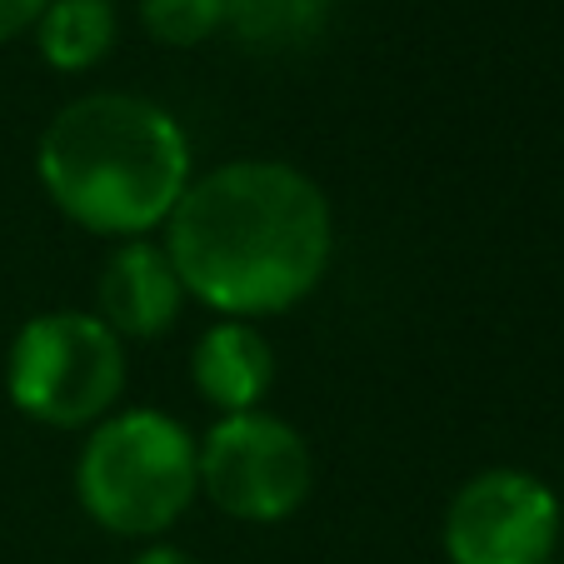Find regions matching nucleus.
Wrapping results in <instances>:
<instances>
[{"label": "nucleus", "mask_w": 564, "mask_h": 564, "mask_svg": "<svg viewBox=\"0 0 564 564\" xmlns=\"http://www.w3.org/2000/svg\"><path fill=\"white\" fill-rule=\"evenodd\" d=\"M564 534V505L550 479L520 465L469 475L445 505L440 544L449 564H550Z\"/></svg>", "instance_id": "423d86ee"}, {"label": "nucleus", "mask_w": 564, "mask_h": 564, "mask_svg": "<svg viewBox=\"0 0 564 564\" xmlns=\"http://www.w3.org/2000/svg\"><path fill=\"white\" fill-rule=\"evenodd\" d=\"M140 31L165 51H195L225 31V0H140Z\"/></svg>", "instance_id": "9b49d317"}, {"label": "nucleus", "mask_w": 564, "mask_h": 564, "mask_svg": "<svg viewBox=\"0 0 564 564\" xmlns=\"http://www.w3.org/2000/svg\"><path fill=\"white\" fill-rule=\"evenodd\" d=\"M35 181L70 225L100 240H140L165 230L191 191V135L160 100L90 90L45 120Z\"/></svg>", "instance_id": "f03ea898"}, {"label": "nucleus", "mask_w": 564, "mask_h": 564, "mask_svg": "<svg viewBox=\"0 0 564 564\" xmlns=\"http://www.w3.org/2000/svg\"><path fill=\"white\" fill-rule=\"evenodd\" d=\"M130 380L126 340L96 310H41L6 350V394L45 430H90L120 410Z\"/></svg>", "instance_id": "20e7f679"}, {"label": "nucleus", "mask_w": 564, "mask_h": 564, "mask_svg": "<svg viewBox=\"0 0 564 564\" xmlns=\"http://www.w3.org/2000/svg\"><path fill=\"white\" fill-rule=\"evenodd\" d=\"M185 285L155 235L116 240L96 280V315L120 340H160L185 310Z\"/></svg>", "instance_id": "0eeeda50"}, {"label": "nucleus", "mask_w": 564, "mask_h": 564, "mask_svg": "<svg viewBox=\"0 0 564 564\" xmlns=\"http://www.w3.org/2000/svg\"><path fill=\"white\" fill-rule=\"evenodd\" d=\"M315 490L310 440L270 410L220 415L200 435V495L240 524H280Z\"/></svg>", "instance_id": "39448f33"}, {"label": "nucleus", "mask_w": 564, "mask_h": 564, "mask_svg": "<svg viewBox=\"0 0 564 564\" xmlns=\"http://www.w3.org/2000/svg\"><path fill=\"white\" fill-rule=\"evenodd\" d=\"M75 500L106 534L165 540L200 500V435L150 405L110 410L80 445Z\"/></svg>", "instance_id": "7ed1b4c3"}, {"label": "nucleus", "mask_w": 564, "mask_h": 564, "mask_svg": "<svg viewBox=\"0 0 564 564\" xmlns=\"http://www.w3.org/2000/svg\"><path fill=\"white\" fill-rule=\"evenodd\" d=\"M160 246L205 310L270 319L319 290L335 256V210L315 175L290 160H220L191 181Z\"/></svg>", "instance_id": "f257e3e1"}, {"label": "nucleus", "mask_w": 564, "mask_h": 564, "mask_svg": "<svg viewBox=\"0 0 564 564\" xmlns=\"http://www.w3.org/2000/svg\"><path fill=\"white\" fill-rule=\"evenodd\" d=\"M330 21V0H225V31L256 55L305 51Z\"/></svg>", "instance_id": "9d476101"}, {"label": "nucleus", "mask_w": 564, "mask_h": 564, "mask_svg": "<svg viewBox=\"0 0 564 564\" xmlns=\"http://www.w3.org/2000/svg\"><path fill=\"white\" fill-rule=\"evenodd\" d=\"M120 35L116 0H51L45 15L35 21V51L51 70L80 75L96 70Z\"/></svg>", "instance_id": "1a4fd4ad"}, {"label": "nucleus", "mask_w": 564, "mask_h": 564, "mask_svg": "<svg viewBox=\"0 0 564 564\" xmlns=\"http://www.w3.org/2000/svg\"><path fill=\"white\" fill-rule=\"evenodd\" d=\"M45 6H51V0H0V45L25 35V31H35Z\"/></svg>", "instance_id": "f8f14e48"}, {"label": "nucleus", "mask_w": 564, "mask_h": 564, "mask_svg": "<svg viewBox=\"0 0 564 564\" xmlns=\"http://www.w3.org/2000/svg\"><path fill=\"white\" fill-rule=\"evenodd\" d=\"M130 564H200V560H195L191 550H181V544H171V540H150Z\"/></svg>", "instance_id": "ddd939ff"}, {"label": "nucleus", "mask_w": 564, "mask_h": 564, "mask_svg": "<svg viewBox=\"0 0 564 564\" xmlns=\"http://www.w3.org/2000/svg\"><path fill=\"white\" fill-rule=\"evenodd\" d=\"M191 384L215 415L265 410L275 390V345L256 319H215L191 350Z\"/></svg>", "instance_id": "6e6552de"}]
</instances>
